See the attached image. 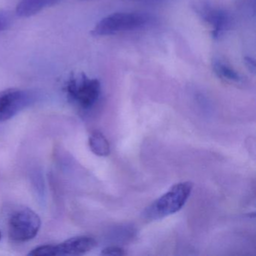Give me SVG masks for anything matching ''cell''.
<instances>
[{
	"mask_svg": "<svg viewBox=\"0 0 256 256\" xmlns=\"http://www.w3.org/2000/svg\"><path fill=\"white\" fill-rule=\"evenodd\" d=\"M152 18L140 12H116L109 14L98 22L92 29L95 36H108L142 29L149 25Z\"/></svg>",
	"mask_w": 256,
	"mask_h": 256,
	"instance_id": "1",
	"label": "cell"
},
{
	"mask_svg": "<svg viewBox=\"0 0 256 256\" xmlns=\"http://www.w3.org/2000/svg\"><path fill=\"white\" fill-rule=\"evenodd\" d=\"M192 190V184L182 182L174 185L145 210L144 215L148 220H157L178 212L185 205Z\"/></svg>",
	"mask_w": 256,
	"mask_h": 256,
	"instance_id": "2",
	"label": "cell"
},
{
	"mask_svg": "<svg viewBox=\"0 0 256 256\" xmlns=\"http://www.w3.org/2000/svg\"><path fill=\"white\" fill-rule=\"evenodd\" d=\"M68 100L82 110L92 108L100 98L101 84L97 79L90 78L84 73L73 74L66 86Z\"/></svg>",
	"mask_w": 256,
	"mask_h": 256,
	"instance_id": "3",
	"label": "cell"
},
{
	"mask_svg": "<svg viewBox=\"0 0 256 256\" xmlns=\"http://www.w3.org/2000/svg\"><path fill=\"white\" fill-rule=\"evenodd\" d=\"M41 224V218L35 211L28 208H20L10 216L8 236L16 242H28L36 236Z\"/></svg>",
	"mask_w": 256,
	"mask_h": 256,
	"instance_id": "4",
	"label": "cell"
},
{
	"mask_svg": "<svg viewBox=\"0 0 256 256\" xmlns=\"http://www.w3.org/2000/svg\"><path fill=\"white\" fill-rule=\"evenodd\" d=\"M96 246V241L90 236H77L58 244H46L32 250L29 256H80L91 251Z\"/></svg>",
	"mask_w": 256,
	"mask_h": 256,
	"instance_id": "5",
	"label": "cell"
},
{
	"mask_svg": "<svg viewBox=\"0 0 256 256\" xmlns=\"http://www.w3.org/2000/svg\"><path fill=\"white\" fill-rule=\"evenodd\" d=\"M34 94L29 91L10 89L0 94V122L14 118L28 107L34 100Z\"/></svg>",
	"mask_w": 256,
	"mask_h": 256,
	"instance_id": "6",
	"label": "cell"
},
{
	"mask_svg": "<svg viewBox=\"0 0 256 256\" xmlns=\"http://www.w3.org/2000/svg\"><path fill=\"white\" fill-rule=\"evenodd\" d=\"M196 11L199 17L210 26L214 38H220L230 29L232 18L224 10L208 2H200L196 5Z\"/></svg>",
	"mask_w": 256,
	"mask_h": 256,
	"instance_id": "7",
	"label": "cell"
},
{
	"mask_svg": "<svg viewBox=\"0 0 256 256\" xmlns=\"http://www.w3.org/2000/svg\"><path fill=\"white\" fill-rule=\"evenodd\" d=\"M59 1L60 0H22L16 8V13L20 17H30L44 8L54 5Z\"/></svg>",
	"mask_w": 256,
	"mask_h": 256,
	"instance_id": "8",
	"label": "cell"
},
{
	"mask_svg": "<svg viewBox=\"0 0 256 256\" xmlns=\"http://www.w3.org/2000/svg\"><path fill=\"white\" fill-rule=\"evenodd\" d=\"M212 65L214 72L222 80L236 84L244 83L242 76L227 62L220 59H214Z\"/></svg>",
	"mask_w": 256,
	"mask_h": 256,
	"instance_id": "9",
	"label": "cell"
},
{
	"mask_svg": "<svg viewBox=\"0 0 256 256\" xmlns=\"http://www.w3.org/2000/svg\"><path fill=\"white\" fill-rule=\"evenodd\" d=\"M89 145L91 150L98 156H107L110 154V144L104 134L95 131L89 138Z\"/></svg>",
	"mask_w": 256,
	"mask_h": 256,
	"instance_id": "10",
	"label": "cell"
},
{
	"mask_svg": "<svg viewBox=\"0 0 256 256\" xmlns=\"http://www.w3.org/2000/svg\"><path fill=\"white\" fill-rule=\"evenodd\" d=\"M102 254L103 256H125L126 254L125 250L120 246H110L106 247L102 251Z\"/></svg>",
	"mask_w": 256,
	"mask_h": 256,
	"instance_id": "11",
	"label": "cell"
},
{
	"mask_svg": "<svg viewBox=\"0 0 256 256\" xmlns=\"http://www.w3.org/2000/svg\"><path fill=\"white\" fill-rule=\"evenodd\" d=\"M12 23V16L10 12L0 11V32L5 30Z\"/></svg>",
	"mask_w": 256,
	"mask_h": 256,
	"instance_id": "12",
	"label": "cell"
},
{
	"mask_svg": "<svg viewBox=\"0 0 256 256\" xmlns=\"http://www.w3.org/2000/svg\"><path fill=\"white\" fill-rule=\"evenodd\" d=\"M247 62V66L248 67V68H252V72H254V61L253 60H252L251 58H246V60Z\"/></svg>",
	"mask_w": 256,
	"mask_h": 256,
	"instance_id": "13",
	"label": "cell"
},
{
	"mask_svg": "<svg viewBox=\"0 0 256 256\" xmlns=\"http://www.w3.org/2000/svg\"><path fill=\"white\" fill-rule=\"evenodd\" d=\"M1 239H2V233L0 232V240H1Z\"/></svg>",
	"mask_w": 256,
	"mask_h": 256,
	"instance_id": "14",
	"label": "cell"
}]
</instances>
